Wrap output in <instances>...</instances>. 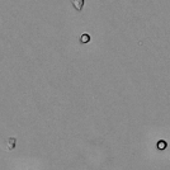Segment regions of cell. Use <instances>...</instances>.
Here are the masks:
<instances>
[{"label": "cell", "instance_id": "cell-2", "mask_svg": "<svg viewBox=\"0 0 170 170\" xmlns=\"http://www.w3.org/2000/svg\"><path fill=\"white\" fill-rule=\"evenodd\" d=\"M166 146H168V142H166V141H164V140H160L159 142L156 144V147L159 150H165V149H166Z\"/></svg>", "mask_w": 170, "mask_h": 170}, {"label": "cell", "instance_id": "cell-4", "mask_svg": "<svg viewBox=\"0 0 170 170\" xmlns=\"http://www.w3.org/2000/svg\"><path fill=\"white\" fill-rule=\"evenodd\" d=\"M9 146H8V150H12L14 147V145H15V140L14 138H9Z\"/></svg>", "mask_w": 170, "mask_h": 170}, {"label": "cell", "instance_id": "cell-1", "mask_svg": "<svg viewBox=\"0 0 170 170\" xmlns=\"http://www.w3.org/2000/svg\"><path fill=\"white\" fill-rule=\"evenodd\" d=\"M73 1V5L75 7L76 10H81L83 7H84V0H71Z\"/></svg>", "mask_w": 170, "mask_h": 170}, {"label": "cell", "instance_id": "cell-3", "mask_svg": "<svg viewBox=\"0 0 170 170\" xmlns=\"http://www.w3.org/2000/svg\"><path fill=\"white\" fill-rule=\"evenodd\" d=\"M80 41H81V43H86V42L90 41V36H89L88 33H84L81 36V38H80Z\"/></svg>", "mask_w": 170, "mask_h": 170}]
</instances>
